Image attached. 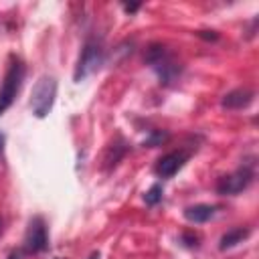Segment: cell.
<instances>
[{
  "instance_id": "1",
  "label": "cell",
  "mask_w": 259,
  "mask_h": 259,
  "mask_svg": "<svg viewBox=\"0 0 259 259\" xmlns=\"http://www.w3.org/2000/svg\"><path fill=\"white\" fill-rule=\"evenodd\" d=\"M144 59H146L148 67L156 73V77L160 79L162 85H174V83L180 79L182 67H180V63L174 59V55L168 51L166 45L152 42V45L146 49Z\"/></svg>"
},
{
  "instance_id": "2",
  "label": "cell",
  "mask_w": 259,
  "mask_h": 259,
  "mask_svg": "<svg viewBox=\"0 0 259 259\" xmlns=\"http://www.w3.org/2000/svg\"><path fill=\"white\" fill-rule=\"evenodd\" d=\"M103 59H105L103 45H101L97 38L85 40V45H83V49H81V55H79V59H77L75 71H73V81H75V83H81V81H85L87 77H91L93 73H97L99 67L103 65Z\"/></svg>"
},
{
  "instance_id": "3",
  "label": "cell",
  "mask_w": 259,
  "mask_h": 259,
  "mask_svg": "<svg viewBox=\"0 0 259 259\" xmlns=\"http://www.w3.org/2000/svg\"><path fill=\"white\" fill-rule=\"evenodd\" d=\"M55 97H57V79L53 75H40L30 93L32 115L38 119L47 117L55 105Z\"/></svg>"
},
{
  "instance_id": "4",
  "label": "cell",
  "mask_w": 259,
  "mask_h": 259,
  "mask_svg": "<svg viewBox=\"0 0 259 259\" xmlns=\"http://www.w3.org/2000/svg\"><path fill=\"white\" fill-rule=\"evenodd\" d=\"M22 79H24V63L18 57L12 55L10 65L6 69V75H4V81H2V87H0V115L16 99V95L20 91V85H22Z\"/></svg>"
},
{
  "instance_id": "5",
  "label": "cell",
  "mask_w": 259,
  "mask_h": 259,
  "mask_svg": "<svg viewBox=\"0 0 259 259\" xmlns=\"http://www.w3.org/2000/svg\"><path fill=\"white\" fill-rule=\"evenodd\" d=\"M253 178H255L253 162H247V164L239 166L235 172L221 176L219 182H217V192H219L221 196H235V194L247 190V188L251 186Z\"/></svg>"
},
{
  "instance_id": "6",
  "label": "cell",
  "mask_w": 259,
  "mask_h": 259,
  "mask_svg": "<svg viewBox=\"0 0 259 259\" xmlns=\"http://www.w3.org/2000/svg\"><path fill=\"white\" fill-rule=\"evenodd\" d=\"M22 247H24V253L28 255H36L49 249V233H47V223L42 217H32L28 221Z\"/></svg>"
},
{
  "instance_id": "7",
  "label": "cell",
  "mask_w": 259,
  "mask_h": 259,
  "mask_svg": "<svg viewBox=\"0 0 259 259\" xmlns=\"http://www.w3.org/2000/svg\"><path fill=\"white\" fill-rule=\"evenodd\" d=\"M188 160V152L184 150H174V152H168L164 156H160L154 164V172L158 178H172L182 166L184 162Z\"/></svg>"
},
{
  "instance_id": "8",
  "label": "cell",
  "mask_w": 259,
  "mask_h": 259,
  "mask_svg": "<svg viewBox=\"0 0 259 259\" xmlns=\"http://www.w3.org/2000/svg\"><path fill=\"white\" fill-rule=\"evenodd\" d=\"M253 97H255V93H253L251 89H247V87H239V89H233V91L225 93L223 99H221V105H223L225 109H233V111H237V109H245V107H249V105L253 103Z\"/></svg>"
},
{
  "instance_id": "9",
  "label": "cell",
  "mask_w": 259,
  "mask_h": 259,
  "mask_svg": "<svg viewBox=\"0 0 259 259\" xmlns=\"http://www.w3.org/2000/svg\"><path fill=\"white\" fill-rule=\"evenodd\" d=\"M249 237H251V229H249V227H233V229H229V231L221 237L219 249H221V251L233 249V247H237L239 243L247 241Z\"/></svg>"
},
{
  "instance_id": "10",
  "label": "cell",
  "mask_w": 259,
  "mask_h": 259,
  "mask_svg": "<svg viewBox=\"0 0 259 259\" xmlns=\"http://www.w3.org/2000/svg\"><path fill=\"white\" fill-rule=\"evenodd\" d=\"M214 206L212 204H192V206H186L184 208V219L188 223H194V225H202L206 221H210L214 217Z\"/></svg>"
},
{
  "instance_id": "11",
  "label": "cell",
  "mask_w": 259,
  "mask_h": 259,
  "mask_svg": "<svg viewBox=\"0 0 259 259\" xmlns=\"http://www.w3.org/2000/svg\"><path fill=\"white\" fill-rule=\"evenodd\" d=\"M125 152H127V144L121 140V138H115L109 146H107V150H105V156H103V166L109 170V168H115L117 166V162L125 156Z\"/></svg>"
},
{
  "instance_id": "12",
  "label": "cell",
  "mask_w": 259,
  "mask_h": 259,
  "mask_svg": "<svg viewBox=\"0 0 259 259\" xmlns=\"http://www.w3.org/2000/svg\"><path fill=\"white\" fill-rule=\"evenodd\" d=\"M166 140H168V132H164V130H152L148 134V138L144 140V146L146 148H156V146H162Z\"/></svg>"
},
{
  "instance_id": "13",
  "label": "cell",
  "mask_w": 259,
  "mask_h": 259,
  "mask_svg": "<svg viewBox=\"0 0 259 259\" xmlns=\"http://www.w3.org/2000/svg\"><path fill=\"white\" fill-rule=\"evenodd\" d=\"M162 194H164L162 184H154L150 190H146V194H144V202L150 204V206H156V204L162 200Z\"/></svg>"
},
{
  "instance_id": "14",
  "label": "cell",
  "mask_w": 259,
  "mask_h": 259,
  "mask_svg": "<svg viewBox=\"0 0 259 259\" xmlns=\"http://www.w3.org/2000/svg\"><path fill=\"white\" fill-rule=\"evenodd\" d=\"M182 243H184L186 247H198V235H194V233H184V235H182Z\"/></svg>"
},
{
  "instance_id": "15",
  "label": "cell",
  "mask_w": 259,
  "mask_h": 259,
  "mask_svg": "<svg viewBox=\"0 0 259 259\" xmlns=\"http://www.w3.org/2000/svg\"><path fill=\"white\" fill-rule=\"evenodd\" d=\"M196 36H200L204 40H217L219 38V34L214 30H196Z\"/></svg>"
},
{
  "instance_id": "16",
  "label": "cell",
  "mask_w": 259,
  "mask_h": 259,
  "mask_svg": "<svg viewBox=\"0 0 259 259\" xmlns=\"http://www.w3.org/2000/svg\"><path fill=\"white\" fill-rule=\"evenodd\" d=\"M140 6H142V4H138V2H134V4H123V12L134 14V12H138V10H140Z\"/></svg>"
},
{
  "instance_id": "17",
  "label": "cell",
  "mask_w": 259,
  "mask_h": 259,
  "mask_svg": "<svg viewBox=\"0 0 259 259\" xmlns=\"http://www.w3.org/2000/svg\"><path fill=\"white\" fill-rule=\"evenodd\" d=\"M4 144H6V136L0 132V162H2V158H4Z\"/></svg>"
},
{
  "instance_id": "18",
  "label": "cell",
  "mask_w": 259,
  "mask_h": 259,
  "mask_svg": "<svg viewBox=\"0 0 259 259\" xmlns=\"http://www.w3.org/2000/svg\"><path fill=\"white\" fill-rule=\"evenodd\" d=\"M87 259H101V253H99V251H91Z\"/></svg>"
},
{
  "instance_id": "19",
  "label": "cell",
  "mask_w": 259,
  "mask_h": 259,
  "mask_svg": "<svg viewBox=\"0 0 259 259\" xmlns=\"http://www.w3.org/2000/svg\"><path fill=\"white\" fill-rule=\"evenodd\" d=\"M6 259H22V255H20L18 251H12V253H10V255H8Z\"/></svg>"
},
{
  "instance_id": "20",
  "label": "cell",
  "mask_w": 259,
  "mask_h": 259,
  "mask_svg": "<svg viewBox=\"0 0 259 259\" xmlns=\"http://www.w3.org/2000/svg\"><path fill=\"white\" fill-rule=\"evenodd\" d=\"M0 227H2V221H0Z\"/></svg>"
}]
</instances>
